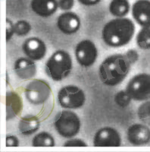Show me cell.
Segmentation results:
<instances>
[{"mask_svg":"<svg viewBox=\"0 0 150 152\" xmlns=\"http://www.w3.org/2000/svg\"><path fill=\"white\" fill-rule=\"evenodd\" d=\"M139 56L136 50H130L124 53L114 54L107 57L99 69L101 81L110 87L121 84L129 73L131 66L139 59Z\"/></svg>","mask_w":150,"mask_h":152,"instance_id":"cell-1","label":"cell"},{"mask_svg":"<svg viewBox=\"0 0 150 152\" xmlns=\"http://www.w3.org/2000/svg\"><path fill=\"white\" fill-rule=\"evenodd\" d=\"M135 33V24L128 18L112 19L105 24L102 39L110 47H121L130 43Z\"/></svg>","mask_w":150,"mask_h":152,"instance_id":"cell-2","label":"cell"},{"mask_svg":"<svg viewBox=\"0 0 150 152\" xmlns=\"http://www.w3.org/2000/svg\"><path fill=\"white\" fill-rule=\"evenodd\" d=\"M73 69L71 56L64 50H57L46 62L47 75L55 81H60L71 74Z\"/></svg>","mask_w":150,"mask_h":152,"instance_id":"cell-3","label":"cell"},{"mask_svg":"<svg viewBox=\"0 0 150 152\" xmlns=\"http://www.w3.org/2000/svg\"><path fill=\"white\" fill-rule=\"evenodd\" d=\"M54 126L59 135L63 138H71L79 133L81 123L79 116L75 113L63 110L55 116Z\"/></svg>","mask_w":150,"mask_h":152,"instance_id":"cell-4","label":"cell"},{"mask_svg":"<svg viewBox=\"0 0 150 152\" xmlns=\"http://www.w3.org/2000/svg\"><path fill=\"white\" fill-rule=\"evenodd\" d=\"M59 104L65 109H79L86 101V95L83 91L75 85L62 87L58 93Z\"/></svg>","mask_w":150,"mask_h":152,"instance_id":"cell-5","label":"cell"},{"mask_svg":"<svg viewBox=\"0 0 150 152\" xmlns=\"http://www.w3.org/2000/svg\"><path fill=\"white\" fill-rule=\"evenodd\" d=\"M126 91L132 100L145 101L150 99V75L146 73L136 75L126 87Z\"/></svg>","mask_w":150,"mask_h":152,"instance_id":"cell-6","label":"cell"},{"mask_svg":"<svg viewBox=\"0 0 150 152\" xmlns=\"http://www.w3.org/2000/svg\"><path fill=\"white\" fill-rule=\"evenodd\" d=\"M24 93L30 104L40 105L49 98L52 90L50 85L44 80L33 79L27 85Z\"/></svg>","mask_w":150,"mask_h":152,"instance_id":"cell-7","label":"cell"},{"mask_svg":"<svg viewBox=\"0 0 150 152\" xmlns=\"http://www.w3.org/2000/svg\"><path fill=\"white\" fill-rule=\"evenodd\" d=\"M77 62L83 67L93 66L98 57V50L95 43L90 40H83L77 44L75 48Z\"/></svg>","mask_w":150,"mask_h":152,"instance_id":"cell-8","label":"cell"},{"mask_svg":"<svg viewBox=\"0 0 150 152\" xmlns=\"http://www.w3.org/2000/svg\"><path fill=\"white\" fill-rule=\"evenodd\" d=\"M121 138L118 131L112 127H103L96 132L93 138L95 147H120Z\"/></svg>","mask_w":150,"mask_h":152,"instance_id":"cell-9","label":"cell"},{"mask_svg":"<svg viewBox=\"0 0 150 152\" xmlns=\"http://www.w3.org/2000/svg\"><path fill=\"white\" fill-rule=\"evenodd\" d=\"M22 51L32 60L40 61L45 57L47 47L44 41L40 38L30 37L23 43Z\"/></svg>","mask_w":150,"mask_h":152,"instance_id":"cell-10","label":"cell"},{"mask_svg":"<svg viewBox=\"0 0 150 152\" xmlns=\"http://www.w3.org/2000/svg\"><path fill=\"white\" fill-rule=\"evenodd\" d=\"M57 27L64 34H74L80 28V18L73 12H64L58 17Z\"/></svg>","mask_w":150,"mask_h":152,"instance_id":"cell-11","label":"cell"},{"mask_svg":"<svg viewBox=\"0 0 150 152\" xmlns=\"http://www.w3.org/2000/svg\"><path fill=\"white\" fill-rule=\"evenodd\" d=\"M127 138L133 145H146L150 142V129L146 124L131 125L127 131Z\"/></svg>","mask_w":150,"mask_h":152,"instance_id":"cell-12","label":"cell"},{"mask_svg":"<svg viewBox=\"0 0 150 152\" xmlns=\"http://www.w3.org/2000/svg\"><path fill=\"white\" fill-rule=\"evenodd\" d=\"M132 16L143 28H150V1L137 0L132 6Z\"/></svg>","mask_w":150,"mask_h":152,"instance_id":"cell-13","label":"cell"},{"mask_svg":"<svg viewBox=\"0 0 150 152\" xmlns=\"http://www.w3.org/2000/svg\"><path fill=\"white\" fill-rule=\"evenodd\" d=\"M14 70L16 75L21 79L32 78L36 74V66L30 58L20 57L14 62Z\"/></svg>","mask_w":150,"mask_h":152,"instance_id":"cell-14","label":"cell"},{"mask_svg":"<svg viewBox=\"0 0 150 152\" xmlns=\"http://www.w3.org/2000/svg\"><path fill=\"white\" fill-rule=\"evenodd\" d=\"M30 7L35 14L43 18L53 15L59 9L58 0H31Z\"/></svg>","mask_w":150,"mask_h":152,"instance_id":"cell-15","label":"cell"},{"mask_svg":"<svg viewBox=\"0 0 150 152\" xmlns=\"http://www.w3.org/2000/svg\"><path fill=\"white\" fill-rule=\"evenodd\" d=\"M6 119L7 120L14 119L20 115L23 109V101L21 96L14 91H9L5 97Z\"/></svg>","mask_w":150,"mask_h":152,"instance_id":"cell-16","label":"cell"},{"mask_svg":"<svg viewBox=\"0 0 150 152\" xmlns=\"http://www.w3.org/2000/svg\"><path fill=\"white\" fill-rule=\"evenodd\" d=\"M40 127V122L38 117L33 115H28L21 118L18 126L21 134L25 136H29L36 133Z\"/></svg>","mask_w":150,"mask_h":152,"instance_id":"cell-17","label":"cell"},{"mask_svg":"<svg viewBox=\"0 0 150 152\" xmlns=\"http://www.w3.org/2000/svg\"><path fill=\"white\" fill-rule=\"evenodd\" d=\"M130 5L128 0H112L109 4V12L113 16L124 18L129 13Z\"/></svg>","mask_w":150,"mask_h":152,"instance_id":"cell-18","label":"cell"},{"mask_svg":"<svg viewBox=\"0 0 150 152\" xmlns=\"http://www.w3.org/2000/svg\"><path fill=\"white\" fill-rule=\"evenodd\" d=\"M32 145L33 147H54L55 139L49 132H42L33 137Z\"/></svg>","mask_w":150,"mask_h":152,"instance_id":"cell-19","label":"cell"},{"mask_svg":"<svg viewBox=\"0 0 150 152\" xmlns=\"http://www.w3.org/2000/svg\"><path fill=\"white\" fill-rule=\"evenodd\" d=\"M136 43L142 50L150 49V28H143L136 35Z\"/></svg>","mask_w":150,"mask_h":152,"instance_id":"cell-20","label":"cell"},{"mask_svg":"<svg viewBox=\"0 0 150 152\" xmlns=\"http://www.w3.org/2000/svg\"><path fill=\"white\" fill-rule=\"evenodd\" d=\"M137 116L142 123L150 126V100L143 103L138 107Z\"/></svg>","mask_w":150,"mask_h":152,"instance_id":"cell-21","label":"cell"},{"mask_svg":"<svg viewBox=\"0 0 150 152\" xmlns=\"http://www.w3.org/2000/svg\"><path fill=\"white\" fill-rule=\"evenodd\" d=\"M132 98L130 97L126 90L120 91L114 97V101L116 104L121 108H125L130 104Z\"/></svg>","mask_w":150,"mask_h":152,"instance_id":"cell-22","label":"cell"},{"mask_svg":"<svg viewBox=\"0 0 150 152\" xmlns=\"http://www.w3.org/2000/svg\"><path fill=\"white\" fill-rule=\"evenodd\" d=\"M31 31V25L28 21L21 20L14 24V33L19 37H24L28 35Z\"/></svg>","mask_w":150,"mask_h":152,"instance_id":"cell-23","label":"cell"},{"mask_svg":"<svg viewBox=\"0 0 150 152\" xmlns=\"http://www.w3.org/2000/svg\"><path fill=\"white\" fill-rule=\"evenodd\" d=\"M59 8L62 11H69L74 6V0H58Z\"/></svg>","mask_w":150,"mask_h":152,"instance_id":"cell-24","label":"cell"},{"mask_svg":"<svg viewBox=\"0 0 150 152\" xmlns=\"http://www.w3.org/2000/svg\"><path fill=\"white\" fill-rule=\"evenodd\" d=\"M64 147H86L87 145L83 141L78 138H74L64 142Z\"/></svg>","mask_w":150,"mask_h":152,"instance_id":"cell-25","label":"cell"},{"mask_svg":"<svg viewBox=\"0 0 150 152\" xmlns=\"http://www.w3.org/2000/svg\"><path fill=\"white\" fill-rule=\"evenodd\" d=\"M14 24L9 18L6 19V40L9 41L14 34Z\"/></svg>","mask_w":150,"mask_h":152,"instance_id":"cell-26","label":"cell"},{"mask_svg":"<svg viewBox=\"0 0 150 152\" xmlns=\"http://www.w3.org/2000/svg\"><path fill=\"white\" fill-rule=\"evenodd\" d=\"M6 147H17L19 145V140L14 135H9L6 137Z\"/></svg>","mask_w":150,"mask_h":152,"instance_id":"cell-27","label":"cell"},{"mask_svg":"<svg viewBox=\"0 0 150 152\" xmlns=\"http://www.w3.org/2000/svg\"><path fill=\"white\" fill-rule=\"evenodd\" d=\"M80 4L86 6H92L99 3L102 0H78Z\"/></svg>","mask_w":150,"mask_h":152,"instance_id":"cell-28","label":"cell"}]
</instances>
